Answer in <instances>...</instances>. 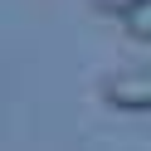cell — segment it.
<instances>
[{
  "label": "cell",
  "instance_id": "6da1fadb",
  "mask_svg": "<svg viewBox=\"0 0 151 151\" xmlns=\"http://www.w3.org/2000/svg\"><path fill=\"white\" fill-rule=\"evenodd\" d=\"M102 102L117 112H151V68H117L102 78Z\"/></svg>",
  "mask_w": 151,
  "mask_h": 151
},
{
  "label": "cell",
  "instance_id": "7a4b0ae2",
  "mask_svg": "<svg viewBox=\"0 0 151 151\" xmlns=\"http://www.w3.org/2000/svg\"><path fill=\"white\" fill-rule=\"evenodd\" d=\"M122 29H127V39H151V0H141L132 15H122Z\"/></svg>",
  "mask_w": 151,
  "mask_h": 151
},
{
  "label": "cell",
  "instance_id": "3957f363",
  "mask_svg": "<svg viewBox=\"0 0 151 151\" xmlns=\"http://www.w3.org/2000/svg\"><path fill=\"white\" fill-rule=\"evenodd\" d=\"M137 5H141V0H93V10H102V15H117V20H122V15H132Z\"/></svg>",
  "mask_w": 151,
  "mask_h": 151
}]
</instances>
